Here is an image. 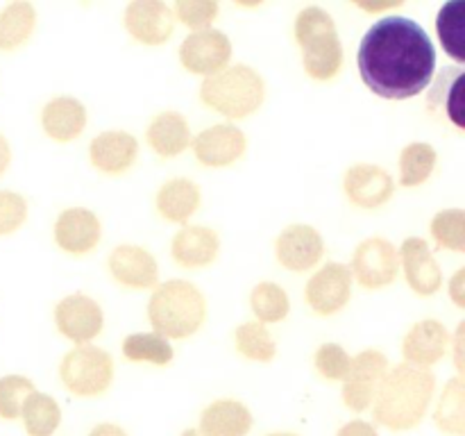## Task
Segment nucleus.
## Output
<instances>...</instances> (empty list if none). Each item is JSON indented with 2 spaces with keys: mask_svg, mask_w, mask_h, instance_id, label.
Here are the masks:
<instances>
[{
  "mask_svg": "<svg viewBox=\"0 0 465 436\" xmlns=\"http://www.w3.org/2000/svg\"><path fill=\"white\" fill-rule=\"evenodd\" d=\"M325 254V241L316 227L307 223H293L284 227L275 241V257L280 266L291 272H307Z\"/></svg>",
  "mask_w": 465,
  "mask_h": 436,
  "instance_id": "ddd939ff",
  "label": "nucleus"
},
{
  "mask_svg": "<svg viewBox=\"0 0 465 436\" xmlns=\"http://www.w3.org/2000/svg\"><path fill=\"white\" fill-rule=\"evenodd\" d=\"M107 268L114 282L125 289H154L159 282V263L143 245L121 243L109 253Z\"/></svg>",
  "mask_w": 465,
  "mask_h": 436,
  "instance_id": "f3484780",
  "label": "nucleus"
},
{
  "mask_svg": "<svg viewBox=\"0 0 465 436\" xmlns=\"http://www.w3.org/2000/svg\"><path fill=\"white\" fill-rule=\"evenodd\" d=\"M250 309L259 322H282L291 312V300L286 289L275 282H262L250 293Z\"/></svg>",
  "mask_w": 465,
  "mask_h": 436,
  "instance_id": "2f4dec72",
  "label": "nucleus"
},
{
  "mask_svg": "<svg viewBox=\"0 0 465 436\" xmlns=\"http://www.w3.org/2000/svg\"><path fill=\"white\" fill-rule=\"evenodd\" d=\"M350 363H352V357L345 352L343 345L339 343H322L321 348L313 354V366H316V372L321 377L330 382H341L348 377Z\"/></svg>",
  "mask_w": 465,
  "mask_h": 436,
  "instance_id": "c9c22d12",
  "label": "nucleus"
},
{
  "mask_svg": "<svg viewBox=\"0 0 465 436\" xmlns=\"http://www.w3.org/2000/svg\"><path fill=\"white\" fill-rule=\"evenodd\" d=\"M363 9H389V7H395V5L400 3H381V5H366V3H359Z\"/></svg>",
  "mask_w": 465,
  "mask_h": 436,
  "instance_id": "a18cd8bd",
  "label": "nucleus"
},
{
  "mask_svg": "<svg viewBox=\"0 0 465 436\" xmlns=\"http://www.w3.org/2000/svg\"><path fill=\"white\" fill-rule=\"evenodd\" d=\"M232 57V41L216 27L191 32L180 45V62L193 75H213L227 68Z\"/></svg>",
  "mask_w": 465,
  "mask_h": 436,
  "instance_id": "1a4fd4ad",
  "label": "nucleus"
},
{
  "mask_svg": "<svg viewBox=\"0 0 465 436\" xmlns=\"http://www.w3.org/2000/svg\"><path fill=\"white\" fill-rule=\"evenodd\" d=\"M123 354L127 362L153 363V366H168L175 357L168 339L159 336L157 332H134L123 341Z\"/></svg>",
  "mask_w": 465,
  "mask_h": 436,
  "instance_id": "c85d7f7f",
  "label": "nucleus"
},
{
  "mask_svg": "<svg viewBox=\"0 0 465 436\" xmlns=\"http://www.w3.org/2000/svg\"><path fill=\"white\" fill-rule=\"evenodd\" d=\"M173 14H175L177 21H180L182 25L189 27L191 32H200L212 27V23L216 21L218 3H213V0H195V3L182 0V3L175 5Z\"/></svg>",
  "mask_w": 465,
  "mask_h": 436,
  "instance_id": "e433bc0d",
  "label": "nucleus"
},
{
  "mask_svg": "<svg viewBox=\"0 0 465 436\" xmlns=\"http://www.w3.org/2000/svg\"><path fill=\"white\" fill-rule=\"evenodd\" d=\"M431 236L443 250L465 253V212L459 207L443 209L431 218Z\"/></svg>",
  "mask_w": 465,
  "mask_h": 436,
  "instance_id": "72a5a7b5",
  "label": "nucleus"
},
{
  "mask_svg": "<svg viewBox=\"0 0 465 436\" xmlns=\"http://www.w3.org/2000/svg\"><path fill=\"white\" fill-rule=\"evenodd\" d=\"M200 100L213 112L239 121L259 112L266 100V82L257 68L248 64H234L204 77L200 84Z\"/></svg>",
  "mask_w": 465,
  "mask_h": 436,
  "instance_id": "39448f33",
  "label": "nucleus"
},
{
  "mask_svg": "<svg viewBox=\"0 0 465 436\" xmlns=\"http://www.w3.org/2000/svg\"><path fill=\"white\" fill-rule=\"evenodd\" d=\"M9 159H12V150H9L7 139H5V136L0 134V175H3V173L7 171Z\"/></svg>",
  "mask_w": 465,
  "mask_h": 436,
  "instance_id": "c03bdc74",
  "label": "nucleus"
},
{
  "mask_svg": "<svg viewBox=\"0 0 465 436\" xmlns=\"http://www.w3.org/2000/svg\"><path fill=\"white\" fill-rule=\"evenodd\" d=\"M436 164H439V154L431 144L425 141H413V144L404 145L400 153V184L402 186H420L434 175Z\"/></svg>",
  "mask_w": 465,
  "mask_h": 436,
  "instance_id": "cd10ccee",
  "label": "nucleus"
},
{
  "mask_svg": "<svg viewBox=\"0 0 465 436\" xmlns=\"http://www.w3.org/2000/svg\"><path fill=\"white\" fill-rule=\"evenodd\" d=\"M23 416H25L27 431L32 436H50L57 430L62 411H59V404L54 402V398L32 391L23 400Z\"/></svg>",
  "mask_w": 465,
  "mask_h": 436,
  "instance_id": "473e14b6",
  "label": "nucleus"
},
{
  "mask_svg": "<svg viewBox=\"0 0 465 436\" xmlns=\"http://www.w3.org/2000/svg\"><path fill=\"white\" fill-rule=\"evenodd\" d=\"M436 32L450 57L465 62V3L454 0L443 5L436 18Z\"/></svg>",
  "mask_w": 465,
  "mask_h": 436,
  "instance_id": "7c9ffc66",
  "label": "nucleus"
},
{
  "mask_svg": "<svg viewBox=\"0 0 465 436\" xmlns=\"http://www.w3.org/2000/svg\"><path fill=\"white\" fill-rule=\"evenodd\" d=\"M463 330H465V322H459L457 339H454V363H457L459 375L463 372Z\"/></svg>",
  "mask_w": 465,
  "mask_h": 436,
  "instance_id": "79ce46f5",
  "label": "nucleus"
},
{
  "mask_svg": "<svg viewBox=\"0 0 465 436\" xmlns=\"http://www.w3.org/2000/svg\"><path fill=\"white\" fill-rule=\"evenodd\" d=\"M295 41L302 50V66L312 80L327 82L343 68V44L330 12L304 7L295 18Z\"/></svg>",
  "mask_w": 465,
  "mask_h": 436,
  "instance_id": "20e7f679",
  "label": "nucleus"
},
{
  "mask_svg": "<svg viewBox=\"0 0 465 436\" xmlns=\"http://www.w3.org/2000/svg\"><path fill=\"white\" fill-rule=\"evenodd\" d=\"M86 121H89V114H86L84 103L73 95H54L41 109V127L45 136L57 144L75 141L84 132Z\"/></svg>",
  "mask_w": 465,
  "mask_h": 436,
  "instance_id": "4be33fe9",
  "label": "nucleus"
},
{
  "mask_svg": "<svg viewBox=\"0 0 465 436\" xmlns=\"http://www.w3.org/2000/svg\"><path fill=\"white\" fill-rule=\"evenodd\" d=\"M59 377L71 393L94 398L104 393L114 380V359L98 345H77L64 354Z\"/></svg>",
  "mask_w": 465,
  "mask_h": 436,
  "instance_id": "423d86ee",
  "label": "nucleus"
},
{
  "mask_svg": "<svg viewBox=\"0 0 465 436\" xmlns=\"http://www.w3.org/2000/svg\"><path fill=\"white\" fill-rule=\"evenodd\" d=\"M234 345L241 357L250 362L268 363L277 357V343L268 327L259 321L241 322L234 330Z\"/></svg>",
  "mask_w": 465,
  "mask_h": 436,
  "instance_id": "c756f323",
  "label": "nucleus"
},
{
  "mask_svg": "<svg viewBox=\"0 0 465 436\" xmlns=\"http://www.w3.org/2000/svg\"><path fill=\"white\" fill-rule=\"evenodd\" d=\"M352 295V272L345 263L330 262L313 272L304 289V298L318 316H334L345 304L350 302Z\"/></svg>",
  "mask_w": 465,
  "mask_h": 436,
  "instance_id": "9d476101",
  "label": "nucleus"
},
{
  "mask_svg": "<svg viewBox=\"0 0 465 436\" xmlns=\"http://www.w3.org/2000/svg\"><path fill=\"white\" fill-rule=\"evenodd\" d=\"M252 425V413L239 400H216L203 413L207 436H243Z\"/></svg>",
  "mask_w": 465,
  "mask_h": 436,
  "instance_id": "a878e982",
  "label": "nucleus"
},
{
  "mask_svg": "<svg viewBox=\"0 0 465 436\" xmlns=\"http://www.w3.org/2000/svg\"><path fill=\"white\" fill-rule=\"evenodd\" d=\"M53 236L59 250L73 257H84L98 248L103 239V223L91 209L68 207L54 221Z\"/></svg>",
  "mask_w": 465,
  "mask_h": 436,
  "instance_id": "4468645a",
  "label": "nucleus"
},
{
  "mask_svg": "<svg viewBox=\"0 0 465 436\" xmlns=\"http://www.w3.org/2000/svg\"><path fill=\"white\" fill-rule=\"evenodd\" d=\"M91 436H127V434L121 430V427L112 425V422H104V425L95 427V430L91 431Z\"/></svg>",
  "mask_w": 465,
  "mask_h": 436,
  "instance_id": "37998d69",
  "label": "nucleus"
},
{
  "mask_svg": "<svg viewBox=\"0 0 465 436\" xmlns=\"http://www.w3.org/2000/svg\"><path fill=\"white\" fill-rule=\"evenodd\" d=\"M271 436H295V434H271Z\"/></svg>",
  "mask_w": 465,
  "mask_h": 436,
  "instance_id": "de8ad7c7",
  "label": "nucleus"
},
{
  "mask_svg": "<svg viewBox=\"0 0 465 436\" xmlns=\"http://www.w3.org/2000/svg\"><path fill=\"white\" fill-rule=\"evenodd\" d=\"M352 280L357 277L363 289H384L393 284L400 272L398 248L384 236H371L357 245L352 254Z\"/></svg>",
  "mask_w": 465,
  "mask_h": 436,
  "instance_id": "0eeeda50",
  "label": "nucleus"
},
{
  "mask_svg": "<svg viewBox=\"0 0 465 436\" xmlns=\"http://www.w3.org/2000/svg\"><path fill=\"white\" fill-rule=\"evenodd\" d=\"M139 157V141L125 130H104L89 144V159L95 171L104 175H123Z\"/></svg>",
  "mask_w": 465,
  "mask_h": 436,
  "instance_id": "aec40b11",
  "label": "nucleus"
},
{
  "mask_svg": "<svg viewBox=\"0 0 465 436\" xmlns=\"http://www.w3.org/2000/svg\"><path fill=\"white\" fill-rule=\"evenodd\" d=\"M36 27V9L30 3H12L0 12V50H16L30 41Z\"/></svg>",
  "mask_w": 465,
  "mask_h": 436,
  "instance_id": "bb28decb",
  "label": "nucleus"
},
{
  "mask_svg": "<svg viewBox=\"0 0 465 436\" xmlns=\"http://www.w3.org/2000/svg\"><path fill=\"white\" fill-rule=\"evenodd\" d=\"M148 145L159 154V157H177L191 145V127L189 121L180 112H159L153 116L145 130Z\"/></svg>",
  "mask_w": 465,
  "mask_h": 436,
  "instance_id": "b1692460",
  "label": "nucleus"
},
{
  "mask_svg": "<svg viewBox=\"0 0 465 436\" xmlns=\"http://www.w3.org/2000/svg\"><path fill=\"white\" fill-rule=\"evenodd\" d=\"M123 23L132 39L139 44L163 45L175 30V14L166 3L141 0V3L127 5Z\"/></svg>",
  "mask_w": 465,
  "mask_h": 436,
  "instance_id": "a211bd4d",
  "label": "nucleus"
},
{
  "mask_svg": "<svg viewBox=\"0 0 465 436\" xmlns=\"http://www.w3.org/2000/svg\"><path fill=\"white\" fill-rule=\"evenodd\" d=\"M430 104L436 112L445 114L450 123L465 130V71L445 68L430 95Z\"/></svg>",
  "mask_w": 465,
  "mask_h": 436,
  "instance_id": "393cba45",
  "label": "nucleus"
},
{
  "mask_svg": "<svg viewBox=\"0 0 465 436\" xmlns=\"http://www.w3.org/2000/svg\"><path fill=\"white\" fill-rule=\"evenodd\" d=\"M436 377L431 371L413 368L409 363L393 366L377 389L375 413L380 422L393 430H407L416 425L427 411L434 395Z\"/></svg>",
  "mask_w": 465,
  "mask_h": 436,
  "instance_id": "f03ea898",
  "label": "nucleus"
},
{
  "mask_svg": "<svg viewBox=\"0 0 465 436\" xmlns=\"http://www.w3.org/2000/svg\"><path fill=\"white\" fill-rule=\"evenodd\" d=\"M398 257L404 271V280L413 293L422 295V298L439 293V289L443 286V271H440L439 262H436L434 253L425 239H420V236L404 239Z\"/></svg>",
  "mask_w": 465,
  "mask_h": 436,
  "instance_id": "2eb2a0df",
  "label": "nucleus"
},
{
  "mask_svg": "<svg viewBox=\"0 0 465 436\" xmlns=\"http://www.w3.org/2000/svg\"><path fill=\"white\" fill-rule=\"evenodd\" d=\"M439 418L440 427L454 434H461L463 431V380L461 375H457L454 380L448 382V386L443 389L439 402Z\"/></svg>",
  "mask_w": 465,
  "mask_h": 436,
  "instance_id": "f704fd0d",
  "label": "nucleus"
},
{
  "mask_svg": "<svg viewBox=\"0 0 465 436\" xmlns=\"http://www.w3.org/2000/svg\"><path fill=\"white\" fill-rule=\"evenodd\" d=\"M193 154L203 166L207 168H227L239 162L248 150V136L241 127L232 123H218V125L204 127L191 139Z\"/></svg>",
  "mask_w": 465,
  "mask_h": 436,
  "instance_id": "9b49d317",
  "label": "nucleus"
},
{
  "mask_svg": "<svg viewBox=\"0 0 465 436\" xmlns=\"http://www.w3.org/2000/svg\"><path fill=\"white\" fill-rule=\"evenodd\" d=\"M221 253V236L207 225H184L171 241L173 262L182 268L212 266Z\"/></svg>",
  "mask_w": 465,
  "mask_h": 436,
  "instance_id": "412c9836",
  "label": "nucleus"
},
{
  "mask_svg": "<svg viewBox=\"0 0 465 436\" xmlns=\"http://www.w3.org/2000/svg\"><path fill=\"white\" fill-rule=\"evenodd\" d=\"M54 325L64 339L89 345L104 327L103 307L86 293H68L54 307Z\"/></svg>",
  "mask_w": 465,
  "mask_h": 436,
  "instance_id": "6e6552de",
  "label": "nucleus"
},
{
  "mask_svg": "<svg viewBox=\"0 0 465 436\" xmlns=\"http://www.w3.org/2000/svg\"><path fill=\"white\" fill-rule=\"evenodd\" d=\"M450 343H452V339H450L448 327L436 318H425V321H418L416 325H411V330L404 336L402 357L409 366L430 371L434 363H439L448 354Z\"/></svg>",
  "mask_w": 465,
  "mask_h": 436,
  "instance_id": "6ab92c4d",
  "label": "nucleus"
},
{
  "mask_svg": "<svg viewBox=\"0 0 465 436\" xmlns=\"http://www.w3.org/2000/svg\"><path fill=\"white\" fill-rule=\"evenodd\" d=\"M35 391L27 377L23 375H9L0 380V413L5 418H14L18 413V409L23 407V400Z\"/></svg>",
  "mask_w": 465,
  "mask_h": 436,
  "instance_id": "4c0bfd02",
  "label": "nucleus"
},
{
  "mask_svg": "<svg viewBox=\"0 0 465 436\" xmlns=\"http://www.w3.org/2000/svg\"><path fill=\"white\" fill-rule=\"evenodd\" d=\"M357 64L372 94L407 100L422 94L434 80L436 48L413 18L384 16L361 39Z\"/></svg>",
  "mask_w": 465,
  "mask_h": 436,
  "instance_id": "f257e3e1",
  "label": "nucleus"
},
{
  "mask_svg": "<svg viewBox=\"0 0 465 436\" xmlns=\"http://www.w3.org/2000/svg\"><path fill=\"white\" fill-rule=\"evenodd\" d=\"M339 436H377V434L368 422L354 421V422H348V425L339 431Z\"/></svg>",
  "mask_w": 465,
  "mask_h": 436,
  "instance_id": "a19ab883",
  "label": "nucleus"
},
{
  "mask_svg": "<svg viewBox=\"0 0 465 436\" xmlns=\"http://www.w3.org/2000/svg\"><path fill=\"white\" fill-rule=\"evenodd\" d=\"M200 203H203L200 186L189 177H171L159 186L154 195V207L159 216L168 223H180V225H186V221L200 209Z\"/></svg>",
  "mask_w": 465,
  "mask_h": 436,
  "instance_id": "5701e85b",
  "label": "nucleus"
},
{
  "mask_svg": "<svg viewBox=\"0 0 465 436\" xmlns=\"http://www.w3.org/2000/svg\"><path fill=\"white\" fill-rule=\"evenodd\" d=\"M184 436H200V434H198V431H186Z\"/></svg>",
  "mask_w": 465,
  "mask_h": 436,
  "instance_id": "49530a36",
  "label": "nucleus"
},
{
  "mask_svg": "<svg viewBox=\"0 0 465 436\" xmlns=\"http://www.w3.org/2000/svg\"><path fill=\"white\" fill-rule=\"evenodd\" d=\"M450 295H452L454 304H457L459 309L465 307V268H459V271L454 272L452 282H450Z\"/></svg>",
  "mask_w": 465,
  "mask_h": 436,
  "instance_id": "ea45409f",
  "label": "nucleus"
},
{
  "mask_svg": "<svg viewBox=\"0 0 465 436\" xmlns=\"http://www.w3.org/2000/svg\"><path fill=\"white\" fill-rule=\"evenodd\" d=\"M148 321L163 339H189L207 321V298L189 280H168L154 286Z\"/></svg>",
  "mask_w": 465,
  "mask_h": 436,
  "instance_id": "7ed1b4c3",
  "label": "nucleus"
},
{
  "mask_svg": "<svg viewBox=\"0 0 465 436\" xmlns=\"http://www.w3.org/2000/svg\"><path fill=\"white\" fill-rule=\"evenodd\" d=\"M343 189L350 203L361 209H380L393 198L395 182L377 164H354L345 171Z\"/></svg>",
  "mask_w": 465,
  "mask_h": 436,
  "instance_id": "dca6fc26",
  "label": "nucleus"
},
{
  "mask_svg": "<svg viewBox=\"0 0 465 436\" xmlns=\"http://www.w3.org/2000/svg\"><path fill=\"white\" fill-rule=\"evenodd\" d=\"M27 221V203L14 191H0V236L16 232Z\"/></svg>",
  "mask_w": 465,
  "mask_h": 436,
  "instance_id": "58836bf2",
  "label": "nucleus"
},
{
  "mask_svg": "<svg viewBox=\"0 0 465 436\" xmlns=\"http://www.w3.org/2000/svg\"><path fill=\"white\" fill-rule=\"evenodd\" d=\"M389 372V359L381 350L368 348L352 357L343 384V400L354 411H363L377 395L381 380Z\"/></svg>",
  "mask_w": 465,
  "mask_h": 436,
  "instance_id": "f8f14e48",
  "label": "nucleus"
}]
</instances>
